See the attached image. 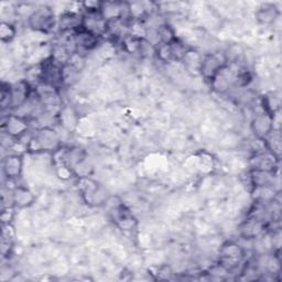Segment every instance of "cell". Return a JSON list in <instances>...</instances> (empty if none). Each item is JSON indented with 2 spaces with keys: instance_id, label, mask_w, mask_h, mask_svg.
Here are the masks:
<instances>
[{
  "instance_id": "2",
  "label": "cell",
  "mask_w": 282,
  "mask_h": 282,
  "mask_svg": "<svg viewBox=\"0 0 282 282\" xmlns=\"http://www.w3.org/2000/svg\"><path fill=\"white\" fill-rule=\"evenodd\" d=\"M4 170L8 178H16L21 171V158L17 156L8 157L7 160L5 161Z\"/></svg>"
},
{
  "instance_id": "3",
  "label": "cell",
  "mask_w": 282,
  "mask_h": 282,
  "mask_svg": "<svg viewBox=\"0 0 282 282\" xmlns=\"http://www.w3.org/2000/svg\"><path fill=\"white\" fill-rule=\"evenodd\" d=\"M275 16H277V10H275L274 6L271 5L263 6L262 8H260L259 13H258V18H259V20H261L264 23L271 22L272 20H274Z\"/></svg>"
},
{
  "instance_id": "1",
  "label": "cell",
  "mask_w": 282,
  "mask_h": 282,
  "mask_svg": "<svg viewBox=\"0 0 282 282\" xmlns=\"http://www.w3.org/2000/svg\"><path fill=\"white\" fill-rule=\"evenodd\" d=\"M29 23L34 30L48 32L54 26V14L49 7H41L30 16Z\"/></svg>"
}]
</instances>
